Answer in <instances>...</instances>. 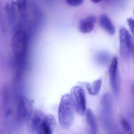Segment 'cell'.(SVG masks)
<instances>
[{
    "mask_svg": "<svg viewBox=\"0 0 134 134\" xmlns=\"http://www.w3.org/2000/svg\"><path fill=\"white\" fill-rule=\"evenodd\" d=\"M74 110L70 95L63 96L58 109L59 120L63 128L69 129L72 126L74 120Z\"/></svg>",
    "mask_w": 134,
    "mask_h": 134,
    "instance_id": "cell-1",
    "label": "cell"
},
{
    "mask_svg": "<svg viewBox=\"0 0 134 134\" xmlns=\"http://www.w3.org/2000/svg\"><path fill=\"white\" fill-rule=\"evenodd\" d=\"M120 52L121 56L125 60L134 56V41L131 34L125 28L121 29L119 32Z\"/></svg>",
    "mask_w": 134,
    "mask_h": 134,
    "instance_id": "cell-2",
    "label": "cell"
},
{
    "mask_svg": "<svg viewBox=\"0 0 134 134\" xmlns=\"http://www.w3.org/2000/svg\"><path fill=\"white\" fill-rule=\"evenodd\" d=\"M27 36L25 31H17L13 36L12 40V50L15 57L19 59L24 58L27 47Z\"/></svg>",
    "mask_w": 134,
    "mask_h": 134,
    "instance_id": "cell-3",
    "label": "cell"
},
{
    "mask_svg": "<svg viewBox=\"0 0 134 134\" xmlns=\"http://www.w3.org/2000/svg\"><path fill=\"white\" fill-rule=\"evenodd\" d=\"M70 98L76 112L83 115L87 110L85 92L80 86H74L71 90Z\"/></svg>",
    "mask_w": 134,
    "mask_h": 134,
    "instance_id": "cell-4",
    "label": "cell"
},
{
    "mask_svg": "<svg viewBox=\"0 0 134 134\" xmlns=\"http://www.w3.org/2000/svg\"><path fill=\"white\" fill-rule=\"evenodd\" d=\"M33 110L32 101L24 96L19 98L17 104V115L20 122L28 120Z\"/></svg>",
    "mask_w": 134,
    "mask_h": 134,
    "instance_id": "cell-5",
    "label": "cell"
},
{
    "mask_svg": "<svg viewBox=\"0 0 134 134\" xmlns=\"http://www.w3.org/2000/svg\"><path fill=\"white\" fill-rule=\"evenodd\" d=\"M111 98L108 93L103 95L100 102V116L102 122L108 128L110 124L112 113Z\"/></svg>",
    "mask_w": 134,
    "mask_h": 134,
    "instance_id": "cell-6",
    "label": "cell"
},
{
    "mask_svg": "<svg viewBox=\"0 0 134 134\" xmlns=\"http://www.w3.org/2000/svg\"><path fill=\"white\" fill-rule=\"evenodd\" d=\"M118 60L116 57L113 58L109 69L110 82L113 92L116 97L119 96L120 92V83L118 76Z\"/></svg>",
    "mask_w": 134,
    "mask_h": 134,
    "instance_id": "cell-7",
    "label": "cell"
},
{
    "mask_svg": "<svg viewBox=\"0 0 134 134\" xmlns=\"http://www.w3.org/2000/svg\"><path fill=\"white\" fill-rule=\"evenodd\" d=\"M44 115L39 110H33L28 120V130L30 134L37 133V130L42 124Z\"/></svg>",
    "mask_w": 134,
    "mask_h": 134,
    "instance_id": "cell-8",
    "label": "cell"
},
{
    "mask_svg": "<svg viewBox=\"0 0 134 134\" xmlns=\"http://www.w3.org/2000/svg\"><path fill=\"white\" fill-rule=\"evenodd\" d=\"M97 21L96 16L90 15L81 20L79 23V29L81 32L88 33L94 29L95 23Z\"/></svg>",
    "mask_w": 134,
    "mask_h": 134,
    "instance_id": "cell-9",
    "label": "cell"
},
{
    "mask_svg": "<svg viewBox=\"0 0 134 134\" xmlns=\"http://www.w3.org/2000/svg\"><path fill=\"white\" fill-rule=\"evenodd\" d=\"M56 125V120L52 114L44 116L42 123V128L43 134H53Z\"/></svg>",
    "mask_w": 134,
    "mask_h": 134,
    "instance_id": "cell-10",
    "label": "cell"
},
{
    "mask_svg": "<svg viewBox=\"0 0 134 134\" xmlns=\"http://www.w3.org/2000/svg\"><path fill=\"white\" fill-rule=\"evenodd\" d=\"M100 25L107 32L113 35L115 32V27L109 18L105 14H102L100 16L99 19Z\"/></svg>",
    "mask_w": 134,
    "mask_h": 134,
    "instance_id": "cell-11",
    "label": "cell"
},
{
    "mask_svg": "<svg viewBox=\"0 0 134 134\" xmlns=\"http://www.w3.org/2000/svg\"><path fill=\"white\" fill-rule=\"evenodd\" d=\"M86 121L91 131V134H98V126L95 117L92 111L90 109L86 110Z\"/></svg>",
    "mask_w": 134,
    "mask_h": 134,
    "instance_id": "cell-12",
    "label": "cell"
},
{
    "mask_svg": "<svg viewBox=\"0 0 134 134\" xmlns=\"http://www.w3.org/2000/svg\"><path fill=\"white\" fill-rule=\"evenodd\" d=\"M102 84V80L99 79L95 81L91 84L87 85L88 93L92 96H96L98 94L101 89Z\"/></svg>",
    "mask_w": 134,
    "mask_h": 134,
    "instance_id": "cell-13",
    "label": "cell"
},
{
    "mask_svg": "<svg viewBox=\"0 0 134 134\" xmlns=\"http://www.w3.org/2000/svg\"><path fill=\"white\" fill-rule=\"evenodd\" d=\"M120 125L122 130V134H133L131 125L125 118H123L121 119Z\"/></svg>",
    "mask_w": 134,
    "mask_h": 134,
    "instance_id": "cell-14",
    "label": "cell"
},
{
    "mask_svg": "<svg viewBox=\"0 0 134 134\" xmlns=\"http://www.w3.org/2000/svg\"><path fill=\"white\" fill-rule=\"evenodd\" d=\"M83 0H67L66 3L70 6L77 7L83 3Z\"/></svg>",
    "mask_w": 134,
    "mask_h": 134,
    "instance_id": "cell-15",
    "label": "cell"
},
{
    "mask_svg": "<svg viewBox=\"0 0 134 134\" xmlns=\"http://www.w3.org/2000/svg\"><path fill=\"white\" fill-rule=\"evenodd\" d=\"M127 22L131 31L132 33V34H133V32H134V20L131 18L128 19H127Z\"/></svg>",
    "mask_w": 134,
    "mask_h": 134,
    "instance_id": "cell-16",
    "label": "cell"
},
{
    "mask_svg": "<svg viewBox=\"0 0 134 134\" xmlns=\"http://www.w3.org/2000/svg\"><path fill=\"white\" fill-rule=\"evenodd\" d=\"M0 134H9V133L3 129H0Z\"/></svg>",
    "mask_w": 134,
    "mask_h": 134,
    "instance_id": "cell-17",
    "label": "cell"
},
{
    "mask_svg": "<svg viewBox=\"0 0 134 134\" xmlns=\"http://www.w3.org/2000/svg\"><path fill=\"white\" fill-rule=\"evenodd\" d=\"M102 1H100V0H95V1H92V2H94V3H99V2H101Z\"/></svg>",
    "mask_w": 134,
    "mask_h": 134,
    "instance_id": "cell-18",
    "label": "cell"
}]
</instances>
